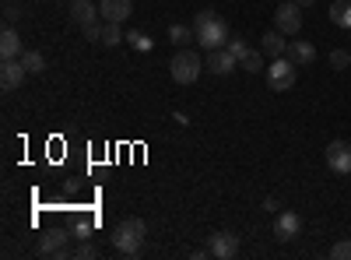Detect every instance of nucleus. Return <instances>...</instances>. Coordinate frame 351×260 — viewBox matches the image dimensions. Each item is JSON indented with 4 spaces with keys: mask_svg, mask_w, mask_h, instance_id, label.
Segmentation results:
<instances>
[{
    "mask_svg": "<svg viewBox=\"0 0 351 260\" xmlns=\"http://www.w3.org/2000/svg\"><path fill=\"white\" fill-rule=\"evenodd\" d=\"M193 32H197V43L204 49H221L228 46V21L215 11V8H204L197 18H193Z\"/></svg>",
    "mask_w": 351,
    "mask_h": 260,
    "instance_id": "nucleus-1",
    "label": "nucleus"
},
{
    "mask_svg": "<svg viewBox=\"0 0 351 260\" xmlns=\"http://www.w3.org/2000/svg\"><path fill=\"white\" fill-rule=\"evenodd\" d=\"M144 236H148V225H144V218H123L120 225L112 228V246L120 250L123 257H137L144 250Z\"/></svg>",
    "mask_w": 351,
    "mask_h": 260,
    "instance_id": "nucleus-2",
    "label": "nucleus"
},
{
    "mask_svg": "<svg viewBox=\"0 0 351 260\" xmlns=\"http://www.w3.org/2000/svg\"><path fill=\"white\" fill-rule=\"evenodd\" d=\"M169 74H172L176 84H193V81L204 74V60L186 46V49H180V53L169 60Z\"/></svg>",
    "mask_w": 351,
    "mask_h": 260,
    "instance_id": "nucleus-3",
    "label": "nucleus"
},
{
    "mask_svg": "<svg viewBox=\"0 0 351 260\" xmlns=\"http://www.w3.org/2000/svg\"><path fill=\"white\" fill-rule=\"evenodd\" d=\"M295 64L288 60V56H278V60L267 64V88L271 92H288V88H295Z\"/></svg>",
    "mask_w": 351,
    "mask_h": 260,
    "instance_id": "nucleus-4",
    "label": "nucleus"
},
{
    "mask_svg": "<svg viewBox=\"0 0 351 260\" xmlns=\"http://www.w3.org/2000/svg\"><path fill=\"white\" fill-rule=\"evenodd\" d=\"M274 28L285 36H299L302 32V8L295 4V0H285V4H278L274 11Z\"/></svg>",
    "mask_w": 351,
    "mask_h": 260,
    "instance_id": "nucleus-5",
    "label": "nucleus"
},
{
    "mask_svg": "<svg viewBox=\"0 0 351 260\" xmlns=\"http://www.w3.org/2000/svg\"><path fill=\"white\" fill-rule=\"evenodd\" d=\"M236 67H239V60H236V53H232L228 46H221V49H208V60H204V71H211V74L225 78V74H232Z\"/></svg>",
    "mask_w": 351,
    "mask_h": 260,
    "instance_id": "nucleus-6",
    "label": "nucleus"
},
{
    "mask_svg": "<svg viewBox=\"0 0 351 260\" xmlns=\"http://www.w3.org/2000/svg\"><path fill=\"white\" fill-rule=\"evenodd\" d=\"M208 253L218 257V260L239 257V236H236V233H215V236L208 239Z\"/></svg>",
    "mask_w": 351,
    "mask_h": 260,
    "instance_id": "nucleus-7",
    "label": "nucleus"
},
{
    "mask_svg": "<svg viewBox=\"0 0 351 260\" xmlns=\"http://www.w3.org/2000/svg\"><path fill=\"white\" fill-rule=\"evenodd\" d=\"M327 165L334 172H341V176H348L351 172V141H330L327 144Z\"/></svg>",
    "mask_w": 351,
    "mask_h": 260,
    "instance_id": "nucleus-8",
    "label": "nucleus"
},
{
    "mask_svg": "<svg viewBox=\"0 0 351 260\" xmlns=\"http://www.w3.org/2000/svg\"><path fill=\"white\" fill-rule=\"evenodd\" d=\"M25 78H28V67L21 60H4V64H0V88H4V92L21 88Z\"/></svg>",
    "mask_w": 351,
    "mask_h": 260,
    "instance_id": "nucleus-9",
    "label": "nucleus"
},
{
    "mask_svg": "<svg viewBox=\"0 0 351 260\" xmlns=\"http://www.w3.org/2000/svg\"><path fill=\"white\" fill-rule=\"evenodd\" d=\"M302 233V218L295 215V211H278V218H274V236L281 239V243H291Z\"/></svg>",
    "mask_w": 351,
    "mask_h": 260,
    "instance_id": "nucleus-10",
    "label": "nucleus"
},
{
    "mask_svg": "<svg viewBox=\"0 0 351 260\" xmlns=\"http://www.w3.org/2000/svg\"><path fill=\"white\" fill-rule=\"evenodd\" d=\"M67 233H46L43 239H39V253L43 257H74L71 250H67Z\"/></svg>",
    "mask_w": 351,
    "mask_h": 260,
    "instance_id": "nucleus-11",
    "label": "nucleus"
},
{
    "mask_svg": "<svg viewBox=\"0 0 351 260\" xmlns=\"http://www.w3.org/2000/svg\"><path fill=\"white\" fill-rule=\"evenodd\" d=\"M285 56H288V60L295 64V67H309V64L316 60V46L306 43V39H295V43H288Z\"/></svg>",
    "mask_w": 351,
    "mask_h": 260,
    "instance_id": "nucleus-12",
    "label": "nucleus"
},
{
    "mask_svg": "<svg viewBox=\"0 0 351 260\" xmlns=\"http://www.w3.org/2000/svg\"><path fill=\"white\" fill-rule=\"evenodd\" d=\"M102 21H116V25H123L134 11V0H102Z\"/></svg>",
    "mask_w": 351,
    "mask_h": 260,
    "instance_id": "nucleus-13",
    "label": "nucleus"
},
{
    "mask_svg": "<svg viewBox=\"0 0 351 260\" xmlns=\"http://www.w3.org/2000/svg\"><path fill=\"white\" fill-rule=\"evenodd\" d=\"M21 56V36L14 32V25H4L0 32V60H18Z\"/></svg>",
    "mask_w": 351,
    "mask_h": 260,
    "instance_id": "nucleus-14",
    "label": "nucleus"
},
{
    "mask_svg": "<svg viewBox=\"0 0 351 260\" xmlns=\"http://www.w3.org/2000/svg\"><path fill=\"white\" fill-rule=\"evenodd\" d=\"M260 49L267 53L271 60L285 56V49H288V43H285V32H278V28H271V32H263V39H260Z\"/></svg>",
    "mask_w": 351,
    "mask_h": 260,
    "instance_id": "nucleus-15",
    "label": "nucleus"
},
{
    "mask_svg": "<svg viewBox=\"0 0 351 260\" xmlns=\"http://www.w3.org/2000/svg\"><path fill=\"white\" fill-rule=\"evenodd\" d=\"M99 8L92 4V0H74V4H71V18L84 28V25H92V21H99Z\"/></svg>",
    "mask_w": 351,
    "mask_h": 260,
    "instance_id": "nucleus-16",
    "label": "nucleus"
},
{
    "mask_svg": "<svg viewBox=\"0 0 351 260\" xmlns=\"http://www.w3.org/2000/svg\"><path fill=\"white\" fill-rule=\"evenodd\" d=\"M197 39V32H193V25H180V21H176V25H169V43L172 46H180V49H186L190 43Z\"/></svg>",
    "mask_w": 351,
    "mask_h": 260,
    "instance_id": "nucleus-17",
    "label": "nucleus"
},
{
    "mask_svg": "<svg viewBox=\"0 0 351 260\" xmlns=\"http://www.w3.org/2000/svg\"><path fill=\"white\" fill-rule=\"evenodd\" d=\"M330 21L351 32V0H334L330 4Z\"/></svg>",
    "mask_w": 351,
    "mask_h": 260,
    "instance_id": "nucleus-18",
    "label": "nucleus"
},
{
    "mask_svg": "<svg viewBox=\"0 0 351 260\" xmlns=\"http://www.w3.org/2000/svg\"><path fill=\"white\" fill-rule=\"evenodd\" d=\"M239 67H243L246 74H260V71H267V67H263V56H260L256 49H246V53L239 56Z\"/></svg>",
    "mask_w": 351,
    "mask_h": 260,
    "instance_id": "nucleus-19",
    "label": "nucleus"
},
{
    "mask_svg": "<svg viewBox=\"0 0 351 260\" xmlns=\"http://www.w3.org/2000/svg\"><path fill=\"white\" fill-rule=\"evenodd\" d=\"M21 64L28 67V74H43L46 71V56L39 49H28V53H21Z\"/></svg>",
    "mask_w": 351,
    "mask_h": 260,
    "instance_id": "nucleus-20",
    "label": "nucleus"
},
{
    "mask_svg": "<svg viewBox=\"0 0 351 260\" xmlns=\"http://www.w3.org/2000/svg\"><path fill=\"white\" fill-rule=\"evenodd\" d=\"M127 36L120 32V25H116V21H102V43L106 46H116V43H123Z\"/></svg>",
    "mask_w": 351,
    "mask_h": 260,
    "instance_id": "nucleus-21",
    "label": "nucleus"
},
{
    "mask_svg": "<svg viewBox=\"0 0 351 260\" xmlns=\"http://www.w3.org/2000/svg\"><path fill=\"white\" fill-rule=\"evenodd\" d=\"M330 67H334V71L351 67V53H348V49H334V53H330Z\"/></svg>",
    "mask_w": 351,
    "mask_h": 260,
    "instance_id": "nucleus-22",
    "label": "nucleus"
},
{
    "mask_svg": "<svg viewBox=\"0 0 351 260\" xmlns=\"http://www.w3.org/2000/svg\"><path fill=\"white\" fill-rule=\"evenodd\" d=\"M74 257H77V260H95V257H99V250H95L92 243H88V239H77V250H74Z\"/></svg>",
    "mask_w": 351,
    "mask_h": 260,
    "instance_id": "nucleus-23",
    "label": "nucleus"
},
{
    "mask_svg": "<svg viewBox=\"0 0 351 260\" xmlns=\"http://www.w3.org/2000/svg\"><path fill=\"white\" fill-rule=\"evenodd\" d=\"M330 260H351V239H341L330 246Z\"/></svg>",
    "mask_w": 351,
    "mask_h": 260,
    "instance_id": "nucleus-24",
    "label": "nucleus"
},
{
    "mask_svg": "<svg viewBox=\"0 0 351 260\" xmlns=\"http://www.w3.org/2000/svg\"><path fill=\"white\" fill-rule=\"evenodd\" d=\"M127 43L137 46V49H152V39L144 36V32H127Z\"/></svg>",
    "mask_w": 351,
    "mask_h": 260,
    "instance_id": "nucleus-25",
    "label": "nucleus"
},
{
    "mask_svg": "<svg viewBox=\"0 0 351 260\" xmlns=\"http://www.w3.org/2000/svg\"><path fill=\"white\" fill-rule=\"evenodd\" d=\"M84 39H88V43H102V25H99V21L84 25Z\"/></svg>",
    "mask_w": 351,
    "mask_h": 260,
    "instance_id": "nucleus-26",
    "label": "nucleus"
},
{
    "mask_svg": "<svg viewBox=\"0 0 351 260\" xmlns=\"http://www.w3.org/2000/svg\"><path fill=\"white\" fill-rule=\"evenodd\" d=\"M228 49H232V53H236V60H239V56H243V53H246L250 46H246V43H243L239 36H228Z\"/></svg>",
    "mask_w": 351,
    "mask_h": 260,
    "instance_id": "nucleus-27",
    "label": "nucleus"
},
{
    "mask_svg": "<svg viewBox=\"0 0 351 260\" xmlns=\"http://www.w3.org/2000/svg\"><path fill=\"white\" fill-rule=\"evenodd\" d=\"M88 233H92V222H81V225L74 228V236H77V239H88Z\"/></svg>",
    "mask_w": 351,
    "mask_h": 260,
    "instance_id": "nucleus-28",
    "label": "nucleus"
},
{
    "mask_svg": "<svg viewBox=\"0 0 351 260\" xmlns=\"http://www.w3.org/2000/svg\"><path fill=\"white\" fill-rule=\"evenodd\" d=\"M278 208H281V204H278V200H274V197H267V200H263V211H271V215H274Z\"/></svg>",
    "mask_w": 351,
    "mask_h": 260,
    "instance_id": "nucleus-29",
    "label": "nucleus"
},
{
    "mask_svg": "<svg viewBox=\"0 0 351 260\" xmlns=\"http://www.w3.org/2000/svg\"><path fill=\"white\" fill-rule=\"evenodd\" d=\"M14 21H18V11L8 8V11H4V25H14Z\"/></svg>",
    "mask_w": 351,
    "mask_h": 260,
    "instance_id": "nucleus-30",
    "label": "nucleus"
},
{
    "mask_svg": "<svg viewBox=\"0 0 351 260\" xmlns=\"http://www.w3.org/2000/svg\"><path fill=\"white\" fill-rule=\"evenodd\" d=\"M295 4H299V8L306 11V8H313V4H316V0H295Z\"/></svg>",
    "mask_w": 351,
    "mask_h": 260,
    "instance_id": "nucleus-31",
    "label": "nucleus"
}]
</instances>
